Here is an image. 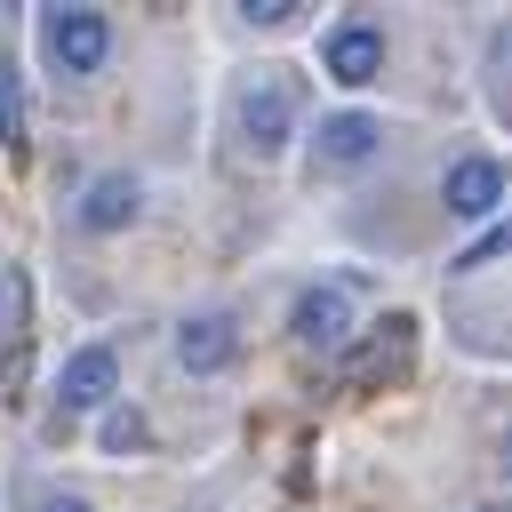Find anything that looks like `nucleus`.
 Listing matches in <instances>:
<instances>
[{
	"label": "nucleus",
	"instance_id": "6",
	"mask_svg": "<svg viewBox=\"0 0 512 512\" xmlns=\"http://www.w3.org/2000/svg\"><path fill=\"white\" fill-rule=\"evenodd\" d=\"M232 352H240V320L232 312H184L176 320V368L216 376V368H232Z\"/></svg>",
	"mask_w": 512,
	"mask_h": 512
},
{
	"label": "nucleus",
	"instance_id": "9",
	"mask_svg": "<svg viewBox=\"0 0 512 512\" xmlns=\"http://www.w3.org/2000/svg\"><path fill=\"white\" fill-rule=\"evenodd\" d=\"M440 200H448V216H464V224H488V216L504 208V168L472 152V160H456V168H448Z\"/></svg>",
	"mask_w": 512,
	"mask_h": 512
},
{
	"label": "nucleus",
	"instance_id": "15",
	"mask_svg": "<svg viewBox=\"0 0 512 512\" xmlns=\"http://www.w3.org/2000/svg\"><path fill=\"white\" fill-rule=\"evenodd\" d=\"M40 512H96L88 496H72V488H56V496H40Z\"/></svg>",
	"mask_w": 512,
	"mask_h": 512
},
{
	"label": "nucleus",
	"instance_id": "4",
	"mask_svg": "<svg viewBox=\"0 0 512 512\" xmlns=\"http://www.w3.org/2000/svg\"><path fill=\"white\" fill-rule=\"evenodd\" d=\"M376 152H384V120H376V112H328L320 136H312V168H328V176L368 168Z\"/></svg>",
	"mask_w": 512,
	"mask_h": 512
},
{
	"label": "nucleus",
	"instance_id": "1",
	"mask_svg": "<svg viewBox=\"0 0 512 512\" xmlns=\"http://www.w3.org/2000/svg\"><path fill=\"white\" fill-rule=\"evenodd\" d=\"M32 32H40L48 72H64V80H96L104 56H112V16L104 8H40Z\"/></svg>",
	"mask_w": 512,
	"mask_h": 512
},
{
	"label": "nucleus",
	"instance_id": "16",
	"mask_svg": "<svg viewBox=\"0 0 512 512\" xmlns=\"http://www.w3.org/2000/svg\"><path fill=\"white\" fill-rule=\"evenodd\" d=\"M496 464H504V472H512V440H504V456H496Z\"/></svg>",
	"mask_w": 512,
	"mask_h": 512
},
{
	"label": "nucleus",
	"instance_id": "11",
	"mask_svg": "<svg viewBox=\"0 0 512 512\" xmlns=\"http://www.w3.org/2000/svg\"><path fill=\"white\" fill-rule=\"evenodd\" d=\"M0 144H8V152L32 144V136H24V80H16L8 64H0Z\"/></svg>",
	"mask_w": 512,
	"mask_h": 512
},
{
	"label": "nucleus",
	"instance_id": "5",
	"mask_svg": "<svg viewBox=\"0 0 512 512\" xmlns=\"http://www.w3.org/2000/svg\"><path fill=\"white\" fill-rule=\"evenodd\" d=\"M288 328H296V344H312V352H336V344L352 336V288H344V280H312V288L296 296Z\"/></svg>",
	"mask_w": 512,
	"mask_h": 512
},
{
	"label": "nucleus",
	"instance_id": "8",
	"mask_svg": "<svg viewBox=\"0 0 512 512\" xmlns=\"http://www.w3.org/2000/svg\"><path fill=\"white\" fill-rule=\"evenodd\" d=\"M408 344H416V320H408V312H384V320L344 352V384H376V376H392V368L408 360Z\"/></svg>",
	"mask_w": 512,
	"mask_h": 512
},
{
	"label": "nucleus",
	"instance_id": "7",
	"mask_svg": "<svg viewBox=\"0 0 512 512\" xmlns=\"http://www.w3.org/2000/svg\"><path fill=\"white\" fill-rule=\"evenodd\" d=\"M120 392V352L112 344H80V352H64V368H56V400H64V416L72 408H104Z\"/></svg>",
	"mask_w": 512,
	"mask_h": 512
},
{
	"label": "nucleus",
	"instance_id": "3",
	"mask_svg": "<svg viewBox=\"0 0 512 512\" xmlns=\"http://www.w3.org/2000/svg\"><path fill=\"white\" fill-rule=\"evenodd\" d=\"M320 72H328L336 88H368V80L384 72V24H368V16L328 24V32H320Z\"/></svg>",
	"mask_w": 512,
	"mask_h": 512
},
{
	"label": "nucleus",
	"instance_id": "17",
	"mask_svg": "<svg viewBox=\"0 0 512 512\" xmlns=\"http://www.w3.org/2000/svg\"><path fill=\"white\" fill-rule=\"evenodd\" d=\"M480 512H504V504H480Z\"/></svg>",
	"mask_w": 512,
	"mask_h": 512
},
{
	"label": "nucleus",
	"instance_id": "12",
	"mask_svg": "<svg viewBox=\"0 0 512 512\" xmlns=\"http://www.w3.org/2000/svg\"><path fill=\"white\" fill-rule=\"evenodd\" d=\"M496 256H512V224H488V232L456 256V272H480V264H496Z\"/></svg>",
	"mask_w": 512,
	"mask_h": 512
},
{
	"label": "nucleus",
	"instance_id": "10",
	"mask_svg": "<svg viewBox=\"0 0 512 512\" xmlns=\"http://www.w3.org/2000/svg\"><path fill=\"white\" fill-rule=\"evenodd\" d=\"M136 208H144V184L128 168H104L80 192V232H120V224H136Z\"/></svg>",
	"mask_w": 512,
	"mask_h": 512
},
{
	"label": "nucleus",
	"instance_id": "13",
	"mask_svg": "<svg viewBox=\"0 0 512 512\" xmlns=\"http://www.w3.org/2000/svg\"><path fill=\"white\" fill-rule=\"evenodd\" d=\"M128 440H144V416L112 408V416H104V448H128Z\"/></svg>",
	"mask_w": 512,
	"mask_h": 512
},
{
	"label": "nucleus",
	"instance_id": "14",
	"mask_svg": "<svg viewBox=\"0 0 512 512\" xmlns=\"http://www.w3.org/2000/svg\"><path fill=\"white\" fill-rule=\"evenodd\" d=\"M240 16H248V24H288V16H296V0H248Z\"/></svg>",
	"mask_w": 512,
	"mask_h": 512
},
{
	"label": "nucleus",
	"instance_id": "2",
	"mask_svg": "<svg viewBox=\"0 0 512 512\" xmlns=\"http://www.w3.org/2000/svg\"><path fill=\"white\" fill-rule=\"evenodd\" d=\"M232 128H240V144L256 152V160H272L288 136H296V80L288 72H248L240 80V96H232Z\"/></svg>",
	"mask_w": 512,
	"mask_h": 512
}]
</instances>
